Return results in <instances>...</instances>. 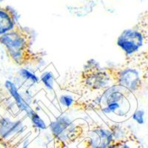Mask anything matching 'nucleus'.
I'll list each match as a JSON object with an SVG mask.
<instances>
[{"label":"nucleus","mask_w":148,"mask_h":148,"mask_svg":"<svg viewBox=\"0 0 148 148\" xmlns=\"http://www.w3.org/2000/svg\"><path fill=\"white\" fill-rule=\"evenodd\" d=\"M30 37L25 29L16 25L10 32L0 36V45L6 49L9 59L18 65L26 64L35 56L30 50Z\"/></svg>","instance_id":"nucleus-1"},{"label":"nucleus","mask_w":148,"mask_h":148,"mask_svg":"<svg viewBox=\"0 0 148 148\" xmlns=\"http://www.w3.org/2000/svg\"><path fill=\"white\" fill-rule=\"evenodd\" d=\"M119 88L120 86L119 85L112 86L104 92L101 98V103L106 107L102 109L103 113H114L120 116L127 115L126 110H130L132 107L127 99V96L132 94V92L127 90L125 92H121Z\"/></svg>","instance_id":"nucleus-2"},{"label":"nucleus","mask_w":148,"mask_h":148,"mask_svg":"<svg viewBox=\"0 0 148 148\" xmlns=\"http://www.w3.org/2000/svg\"><path fill=\"white\" fill-rule=\"evenodd\" d=\"M148 43V27H134L125 30L117 40V45L126 53L127 56L136 53L141 47Z\"/></svg>","instance_id":"nucleus-3"},{"label":"nucleus","mask_w":148,"mask_h":148,"mask_svg":"<svg viewBox=\"0 0 148 148\" xmlns=\"http://www.w3.org/2000/svg\"><path fill=\"white\" fill-rule=\"evenodd\" d=\"M89 134L90 136L82 143L84 148H108L115 142L112 132L102 127H94Z\"/></svg>","instance_id":"nucleus-4"},{"label":"nucleus","mask_w":148,"mask_h":148,"mask_svg":"<svg viewBox=\"0 0 148 148\" xmlns=\"http://www.w3.org/2000/svg\"><path fill=\"white\" fill-rule=\"evenodd\" d=\"M16 25V12L8 6L0 8V36L10 32Z\"/></svg>","instance_id":"nucleus-5"},{"label":"nucleus","mask_w":148,"mask_h":148,"mask_svg":"<svg viewBox=\"0 0 148 148\" xmlns=\"http://www.w3.org/2000/svg\"><path fill=\"white\" fill-rule=\"evenodd\" d=\"M22 123L20 121L14 122L8 118L2 117L0 119V138L8 140L11 136L20 131Z\"/></svg>","instance_id":"nucleus-6"},{"label":"nucleus","mask_w":148,"mask_h":148,"mask_svg":"<svg viewBox=\"0 0 148 148\" xmlns=\"http://www.w3.org/2000/svg\"><path fill=\"white\" fill-rule=\"evenodd\" d=\"M5 87L7 88V89L8 90V91L10 92L11 96H13L14 99H15L16 103V104L18 105V108L25 111L26 113H27V115L29 116L34 110L28 106V104H27L25 101L22 99V98L21 97V96L19 95L18 91H17L16 87L15 84L13 82H11L10 81L7 80V81L5 82Z\"/></svg>","instance_id":"nucleus-7"},{"label":"nucleus","mask_w":148,"mask_h":148,"mask_svg":"<svg viewBox=\"0 0 148 148\" xmlns=\"http://www.w3.org/2000/svg\"><path fill=\"white\" fill-rule=\"evenodd\" d=\"M28 116L31 119L32 122L34 123L37 127L41 128V129H45L46 125L45 124V122L41 119V118L39 116V115L36 114L34 111H33L32 113H30Z\"/></svg>","instance_id":"nucleus-8"},{"label":"nucleus","mask_w":148,"mask_h":148,"mask_svg":"<svg viewBox=\"0 0 148 148\" xmlns=\"http://www.w3.org/2000/svg\"><path fill=\"white\" fill-rule=\"evenodd\" d=\"M42 82L44 83L45 85L46 86V88L48 89L52 90L53 89V76L51 73L48 72L44 73L43 76L42 78Z\"/></svg>","instance_id":"nucleus-9"},{"label":"nucleus","mask_w":148,"mask_h":148,"mask_svg":"<svg viewBox=\"0 0 148 148\" xmlns=\"http://www.w3.org/2000/svg\"><path fill=\"white\" fill-rule=\"evenodd\" d=\"M145 112L143 110H137L132 115V118L139 125H143L145 123Z\"/></svg>","instance_id":"nucleus-10"},{"label":"nucleus","mask_w":148,"mask_h":148,"mask_svg":"<svg viewBox=\"0 0 148 148\" xmlns=\"http://www.w3.org/2000/svg\"><path fill=\"white\" fill-rule=\"evenodd\" d=\"M19 73H20V75L22 76V77H24L25 79H30L33 82H39V79H38V77L36 76L34 74L29 72V71H27V70L21 69L20 71H19Z\"/></svg>","instance_id":"nucleus-11"},{"label":"nucleus","mask_w":148,"mask_h":148,"mask_svg":"<svg viewBox=\"0 0 148 148\" xmlns=\"http://www.w3.org/2000/svg\"><path fill=\"white\" fill-rule=\"evenodd\" d=\"M59 101H60V103L62 105L67 107V108H69L71 104H73L74 100L73 99L72 97L69 96H62L60 99H59Z\"/></svg>","instance_id":"nucleus-12"},{"label":"nucleus","mask_w":148,"mask_h":148,"mask_svg":"<svg viewBox=\"0 0 148 148\" xmlns=\"http://www.w3.org/2000/svg\"><path fill=\"white\" fill-rule=\"evenodd\" d=\"M0 148H12L10 141L0 138Z\"/></svg>","instance_id":"nucleus-13"},{"label":"nucleus","mask_w":148,"mask_h":148,"mask_svg":"<svg viewBox=\"0 0 148 148\" xmlns=\"http://www.w3.org/2000/svg\"><path fill=\"white\" fill-rule=\"evenodd\" d=\"M121 143L122 142H114V143L111 144L108 148H120Z\"/></svg>","instance_id":"nucleus-14"},{"label":"nucleus","mask_w":148,"mask_h":148,"mask_svg":"<svg viewBox=\"0 0 148 148\" xmlns=\"http://www.w3.org/2000/svg\"><path fill=\"white\" fill-rule=\"evenodd\" d=\"M2 0H0V3H1V2H2Z\"/></svg>","instance_id":"nucleus-15"}]
</instances>
